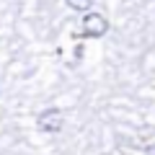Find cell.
I'll use <instances>...</instances> for the list:
<instances>
[{"label": "cell", "mask_w": 155, "mask_h": 155, "mask_svg": "<svg viewBox=\"0 0 155 155\" xmlns=\"http://www.w3.org/2000/svg\"><path fill=\"white\" fill-rule=\"evenodd\" d=\"M36 127L41 132H60L65 127V114L60 109H47L36 116Z\"/></svg>", "instance_id": "6da1fadb"}, {"label": "cell", "mask_w": 155, "mask_h": 155, "mask_svg": "<svg viewBox=\"0 0 155 155\" xmlns=\"http://www.w3.org/2000/svg\"><path fill=\"white\" fill-rule=\"evenodd\" d=\"M109 31V21H106V16H101V13H85L83 18V34L91 39H101L104 34Z\"/></svg>", "instance_id": "7a4b0ae2"}, {"label": "cell", "mask_w": 155, "mask_h": 155, "mask_svg": "<svg viewBox=\"0 0 155 155\" xmlns=\"http://www.w3.org/2000/svg\"><path fill=\"white\" fill-rule=\"evenodd\" d=\"M67 8H72V11H80V13H88L91 8L96 5V0H65Z\"/></svg>", "instance_id": "3957f363"}]
</instances>
